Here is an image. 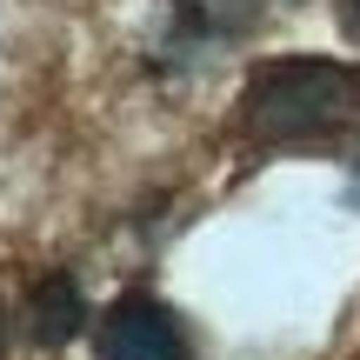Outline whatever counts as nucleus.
Instances as JSON below:
<instances>
[{
	"instance_id": "nucleus-1",
	"label": "nucleus",
	"mask_w": 360,
	"mask_h": 360,
	"mask_svg": "<svg viewBox=\"0 0 360 360\" xmlns=\"http://www.w3.org/2000/svg\"><path fill=\"white\" fill-rule=\"evenodd\" d=\"M240 134L254 147H340L360 134V67L347 60H287L254 67L240 87Z\"/></svg>"
},
{
	"instance_id": "nucleus-2",
	"label": "nucleus",
	"mask_w": 360,
	"mask_h": 360,
	"mask_svg": "<svg viewBox=\"0 0 360 360\" xmlns=\"http://www.w3.org/2000/svg\"><path fill=\"white\" fill-rule=\"evenodd\" d=\"M94 360H193V340L154 294H120L94 321Z\"/></svg>"
},
{
	"instance_id": "nucleus-3",
	"label": "nucleus",
	"mask_w": 360,
	"mask_h": 360,
	"mask_svg": "<svg viewBox=\"0 0 360 360\" xmlns=\"http://www.w3.org/2000/svg\"><path fill=\"white\" fill-rule=\"evenodd\" d=\"M27 321H34V340H40V347H67V340L80 334V321H87L74 274H47V281L34 287V307H27Z\"/></svg>"
},
{
	"instance_id": "nucleus-4",
	"label": "nucleus",
	"mask_w": 360,
	"mask_h": 360,
	"mask_svg": "<svg viewBox=\"0 0 360 360\" xmlns=\"http://www.w3.org/2000/svg\"><path fill=\"white\" fill-rule=\"evenodd\" d=\"M340 34L360 47V0H340Z\"/></svg>"
},
{
	"instance_id": "nucleus-5",
	"label": "nucleus",
	"mask_w": 360,
	"mask_h": 360,
	"mask_svg": "<svg viewBox=\"0 0 360 360\" xmlns=\"http://www.w3.org/2000/svg\"><path fill=\"white\" fill-rule=\"evenodd\" d=\"M354 200H360V167H354Z\"/></svg>"
}]
</instances>
